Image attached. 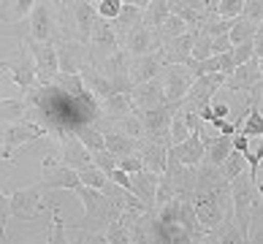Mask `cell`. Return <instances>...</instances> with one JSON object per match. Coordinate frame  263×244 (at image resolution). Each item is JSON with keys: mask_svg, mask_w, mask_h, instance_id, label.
I'll use <instances>...</instances> for the list:
<instances>
[{"mask_svg": "<svg viewBox=\"0 0 263 244\" xmlns=\"http://www.w3.org/2000/svg\"><path fill=\"white\" fill-rule=\"evenodd\" d=\"M63 165L71 168V171H76V174L90 168V165H95L92 158H90V152L84 149L76 136H63Z\"/></svg>", "mask_w": 263, "mask_h": 244, "instance_id": "19", "label": "cell"}, {"mask_svg": "<svg viewBox=\"0 0 263 244\" xmlns=\"http://www.w3.org/2000/svg\"><path fill=\"white\" fill-rule=\"evenodd\" d=\"M103 146L106 152L111 155V158H128V155H136V146H139V141H133L130 136H125L120 130H111V133H103Z\"/></svg>", "mask_w": 263, "mask_h": 244, "instance_id": "25", "label": "cell"}, {"mask_svg": "<svg viewBox=\"0 0 263 244\" xmlns=\"http://www.w3.org/2000/svg\"><path fill=\"white\" fill-rule=\"evenodd\" d=\"M155 190H158V174L139 171V174H133V177H130V193H133L149 212H152V207H155Z\"/></svg>", "mask_w": 263, "mask_h": 244, "instance_id": "22", "label": "cell"}, {"mask_svg": "<svg viewBox=\"0 0 263 244\" xmlns=\"http://www.w3.org/2000/svg\"><path fill=\"white\" fill-rule=\"evenodd\" d=\"M76 139L82 141V146H84V149L90 152V155H92V152H103V149H106V146H103V133H98L95 128H82Z\"/></svg>", "mask_w": 263, "mask_h": 244, "instance_id": "39", "label": "cell"}, {"mask_svg": "<svg viewBox=\"0 0 263 244\" xmlns=\"http://www.w3.org/2000/svg\"><path fill=\"white\" fill-rule=\"evenodd\" d=\"M165 155H168L171 160H177L179 165H187V168H198V165L203 163V144L196 133H190L184 141L179 144H171L168 149H165Z\"/></svg>", "mask_w": 263, "mask_h": 244, "instance_id": "15", "label": "cell"}, {"mask_svg": "<svg viewBox=\"0 0 263 244\" xmlns=\"http://www.w3.org/2000/svg\"><path fill=\"white\" fill-rule=\"evenodd\" d=\"M0 71H11V79L22 92H30L38 84V73H35V63L30 54H16L14 60H3L0 63Z\"/></svg>", "mask_w": 263, "mask_h": 244, "instance_id": "13", "label": "cell"}, {"mask_svg": "<svg viewBox=\"0 0 263 244\" xmlns=\"http://www.w3.org/2000/svg\"><path fill=\"white\" fill-rule=\"evenodd\" d=\"M187 136H190V128H187V122H184L182 111H177L171 125H168V139H171V144H179V141L187 139Z\"/></svg>", "mask_w": 263, "mask_h": 244, "instance_id": "41", "label": "cell"}, {"mask_svg": "<svg viewBox=\"0 0 263 244\" xmlns=\"http://www.w3.org/2000/svg\"><path fill=\"white\" fill-rule=\"evenodd\" d=\"M117 168L125 171L128 177H133V174L144 171V165H141V158H139V155H128V158H120V160H117Z\"/></svg>", "mask_w": 263, "mask_h": 244, "instance_id": "46", "label": "cell"}, {"mask_svg": "<svg viewBox=\"0 0 263 244\" xmlns=\"http://www.w3.org/2000/svg\"><path fill=\"white\" fill-rule=\"evenodd\" d=\"M196 244H203V241H201V239H198V241H196Z\"/></svg>", "mask_w": 263, "mask_h": 244, "instance_id": "51", "label": "cell"}, {"mask_svg": "<svg viewBox=\"0 0 263 244\" xmlns=\"http://www.w3.org/2000/svg\"><path fill=\"white\" fill-rule=\"evenodd\" d=\"M8 209H11V217L16 220H35L44 209L41 201V187L33 184V187H22L8 195Z\"/></svg>", "mask_w": 263, "mask_h": 244, "instance_id": "10", "label": "cell"}, {"mask_svg": "<svg viewBox=\"0 0 263 244\" xmlns=\"http://www.w3.org/2000/svg\"><path fill=\"white\" fill-rule=\"evenodd\" d=\"M106 179H109L111 184H117V187H125V190H130V177H128L125 171H120V168L109 171V174H106Z\"/></svg>", "mask_w": 263, "mask_h": 244, "instance_id": "48", "label": "cell"}, {"mask_svg": "<svg viewBox=\"0 0 263 244\" xmlns=\"http://www.w3.org/2000/svg\"><path fill=\"white\" fill-rule=\"evenodd\" d=\"M163 84V95L165 103H182V98L187 95L190 84H193V73L184 65H165L163 76H158Z\"/></svg>", "mask_w": 263, "mask_h": 244, "instance_id": "9", "label": "cell"}, {"mask_svg": "<svg viewBox=\"0 0 263 244\" xmlns=\"http://www.w3.org/2000/svg\"><path fill=\"white\" fill-rule=\"evenodd\" d=\"M87 49H90V65H101L106 57H111L120 49V38H117L111 22H106V19L95 22L90 38H87Z\"/></svg>", "mask_w": 263, "mask_h": 244, "instance_id": "6", "label": "cell"}, {"mask_svg": "<svg viewBox=\"0 0 263 244\" xmlns=\"http://www.w3.org/2000/svg\"><path fill=\"white\" fill-rule=\"evenodd\" d=\"M73 193H76V198L84 203V212H87V214H84L82 220L65 222V228H73V231H90V233H103V231L109 228L111 222L122 214V212L117 209L101 190H95V187L79 184V187H76Z\"/></svg>", "mask_w": 263, "mask_h": 244, "instance_id": "2", "label": "cell"}, {"mask_svg": "<svg viewBox=\"0 0 263 244\" xmlns=\"http://www.w3.org/2000/svg\"><path fill=\"white\" fill-rule=\"evenodd\" d=\"M71 244H109V241H106L103 233H87L84 239H79V241H71Z\"/></svg>", "mask_w": 263, "mask_h": 244, "instance_id": "50", "label": "cell"}, {"mask_svg": "<svg viewBox=\"0 0 263 244\" xmlns=\"http://www.w3.org/2000/svg\"><path fill=\"white\" fill-rule=\"evenodd\" d=\"M241 6H245V0H217V3H212V11L217 19H239Z\"/></svg>", "mask_w": 263, "mask_h": 244, "instance_id": "38", "label": "cell"}, {"mask_svg": "<svg viewBox=\"0 0 263 244\" xmlns=\"http://www.w3.org/2000/svg\"><path fill=\"white\" fill-rule=\"evenodd\" d=\"M241 19H247V22L260 27V19H263V3L260 0H245V6H241Z\"/></svg>", "mask_w": 263, "mask_h": 244, "instance_id": "43", "label": "cell"}, {"mask_svg": "<svg viewBox=\"0 0 263 244\" xmlns=\"http://www.w3.org/2000/svg\"><path fill=\"white\" fill-rule=\"evenodd\" d=\"M136 155L141 158L144 171H152V174H158V177L165 171V146L152 144V141H147V139H141L139 146H136Z\"/></svg>", "mask_w": 263, "mask_h": 244, "instance_id": "23", "label": "cell"}, {"mask_svg": "<svg viewBox=\"0 0 263 244\" xmlns=\"http://www.w3.org/2000/svg\"><path fill=\"white\" fill-rule=\"evenodd\" d=\"M103 111L111 117V120H125V117H130L136 109H133V103H130V95H120V92H114L109 98H103Z\"/></svg>", "mask_w": 263, "mask_h": 244, "instance_id": "31", "label": "cell"}, {"mask_svg": "<svg viewBox=\"0 0 263 244\" xmlns=\"http://www.w3.org/2000/svg\"><path fill=\"white\" fill-rule=\"evenodd\" d=\"M27 38H33L38 44H52V38L57 33L54 27V14H52V3H35L30 16H27Z\"/></svg>", "mask_w": 263, "mask_h": 244, "instance_id": "12", "label": "cell"}, {"mask_svg": "<svg viewBox=\"0 0 263 244\" xmlns=\"http://www.w3.org/2000/svg\"><path fill=\"white\" fill-rule=\"evenodd\" d=\"M27 52H30L33 63H35V73H38V84L41 87H52L54 76L60 73L57 71V54H54V44H38L33 38L25 35Z\"/></svg>", "mask_w": 263, "mask_h": 244, "instance_id": "7", "label": "cell"}, {"mask_svg": "<svg viewBox=\"0 0 263 244\" xmlns=\"http://www.w3.org/2000/svg\"><path fill=\"white\" fill-rule=\"evenodd\" d=\"M222 87H228L233 92H247L250 98L258 95L260 92V57H252L245 65H236V71L228 76Z\"/></svg>", "mask_w": 263, "mask_h": 244, "instance_id": "11", "label": "cell"}, {"mask_svg": "<svg viewBox=\"0 0 263 244\" xmlns=\"http://www.w3.org/2000/svg\"><path fill=\"white\" fill-rule=\"evenodd\" d=\"M168 8L193 33H198L203 27V22H206L209 16H214L212 3H206V0H168Z\"/></svg>", "mask_w": 263, "mask_h": 244, "instance_id": "8", "label": "cell"}, {"mask_svg": "<svg viewBox=\"0 0 263 244\" xmlns=\"http://www.w3.org/2000/svg\"><path fill=\"white\" fill-rule=\"evenodd\" d=\"M120 8H122V0H101V3H95V14H98V19L114 22Z\"/></svg>", "mask_w": 263, "mask_h": 244, "instance_id": "42", "label": "cell"}, {"mask_svg": "<svg viewBox=\"0 0 263 244\" xmlns=\"http://www.w3.org/2000/svg\"><path fill=\"white\" fill-rule=\"evenodd\" d=\"M231 149L239 152V155H245V152L250 149V139H247V136H241V133H236V136L231 139Z\"/></svg>", "mask_w": 263, "mask_h": 244, "instance_id": "49", "label": "cell"}, {"mask_svg": "<svg viewBox=\"0 0 263 244\" xmlns=\"http://www.w3.org/2000/svg\"><path fill=\"white\" fill-rule=\"evenodd\" d=\"M79 174L76 171H71V168H65V165L60 163V165H54V168H49L44 174V179L38 182V187H41V193L44 190H76L79 187Z\"/></svg>", "mask_w": 263, "mask_h": 244, "instance_id": "20", "label": "cell"}, {"mask_svg": "<svg viewBox=\"0 0 263 244\" xmlns=\"http://www.w3.org/2000/svg\"><path fill=\"white\" fill-rule=\"evenodd\" d=\"M231 57H233V65H245L247 60H252V57H260V38H255V41H250V44L233 46Z\"/></svg>", "mask_w": 263, "mask_h": 244, "instance_id": "37", "label": "cell"}, {"mask_svg": "<svg viewBox=\"0 0 263 244\" xmlns=\"http://www.w3.org/2000/svg\"><path fill=\"white\" fill-rule=\"evenodd\" d=\"M90 158H92L95 168H98V171L103 174V177H106L109 171H114V168H117V158H111V155L106 152V149H103V152H92Z\"/></svg>", "mask_w": 263, "mask_h": 244, "instance_id": "45", "label": "cell"}, {"mask_svg": "<svg viewBox=\"0 0 263 244\" xmlns=\"http://www.w3.org/2000/svg\"><path fill=\"white\" fill-rule=\"evenodd\" d=\"M46 244H71V241H68L65 220L60 217V209H57V203H52V228H49V239H46Z\"/></svg>", "mask_w": 263, "mask_h": 244, "instance_id": "36", "label": "cell"}, {"mask_svg": "<svg viewBox=\"0 0 263 244\" xmlns=\"http://www.w3.org/2000/svg\"><path fill=\"white\" fill-rule=\"evenodd\" d=\"M245 168H247L245 158H241L239 152L231 149V155H228V158L222 160V165H220V174H222V179H226V182H233L236 177H241V174H245Z\"/></svg>", "mask_w": 263, "mask_h": 244, "instance_id": "35", "label": "cell"}, {"mask_svg": "<svg viewBox=\"0 0 263 244\" xmlns=\"http://www.w3.org/2000/svg\"><path fill=\"white\" fill-rule=\"evenodd\" d=\"M130 103H133L136 111H147V109H158V106H163L165 103V95H163L160 79L136 84L133 90H130Z\"/></svg>", "mask_w": 263, "mask_h": 244, "instance_id": "16", "label": "cell"}, {"mask_svg": "<svg viewBox=\"0 0 263 244\" xmlns=\"http://www.w3.org/2000/svg\"><path fill=\"white\" fill-rule=\"evenodd\" d=\"M168 16H171L168 0H152V3H144L141 8V25L149 27V30H158Z\"/></svg>", "mask_w": 263, "mask_h": 244, "instance_id": "28", "label": "cell"}, {"mask_svg": "<svg viewBox=\"0 0 263 244\" xmlns=\"http://www.w3.org/2000/svg\"><path fill=\"white\" fill-rule=\"evenodd\" d=\"M46 136V128L44 125H38L35 120H19V122H11V125H6L3 130H0V144H3V158L6 160H11V155L16 146H22V144H30V141H38V139H44Z\"/></svg>", "mask_w": 263, "mask_h": 244, "instance_id": "4", "label": "cell"}, {"mask_svg": "<svg viewBox=\"0 0 263 244\" xmlns=\"http://www.w3.org/2000/svg\"><path fill=\"white\" fill-rule=\"evenodd\" d=\"M79 182L82 184H87V187H95V190H101L103 184H106V177L95 168V165H90V168H84V171H79Z\"/></svg>", "mask_w": 263, "mask_h": 244, "instance_id": "44", "label": "cell"}, {"mask_svg": "<svg viewBox=\"0 0 263 244\" xmlns=\"http://www.w3.org/2000/svg\"><path fill=\"white\" fill-rule=\"evenodd\" d=\"M54 54H57V71L68 73V76L82 73L90 65V49H87V44L73 41V38H60L54 46Z\"/></svg>", "mask_w": 263, "mask_h": 244, "instance_id": "5", "label": "cell"}, {"mask_svg": "<svg viewBox=\"0 0 263 244\" xmlns=\"http://www.w3.org/2000/svg\"><path fill=\"white\" fill-rule=\"evenodd\" d=\"M71 6V14L76 19V33H79V38L76 41L87 44V38H90L95 22H98V14H95V3L92 0H76V3H68Z\"/></svg>", "mask_w": 263, "mask_h": 244, "instance_id": "21", "label": "cell"}, {"mask_svg": "<svg viewBox=\"0 0 263 244\" xmlns=\"http://www.w3.org/2000/svg\"><path fill=\"white\" fill-rule=\"evenodd\" d=\"M206 57H212V38L203 35L201 30L196 33V38H193V52H190V60H206Z\"/></svg>", "mask_w": 263, "mask_h": 244, "instance_id": "40", "label": "cell"}, {"mask_svg": "<svg viewBox=\"0 0 263 244\" xmlns=\"http://www.w3.org/2000/svg\"><path fill=\"white\" fill-rule=\"evenodd\" d=\"M35 0H8L0 3V22H22L25 16H30Z\"/></svg>", "mask_w": 263, "mask_h": 244, "instance_id": "32", "label": "cell"}, {"mask_svg": "<svg viewBox=\"0 0 263 244\" xmlns=\"http://www.w3.org/2000/svg\"><path fill=\"white\" fill-rule=\"evenodd\" d=\"M193 38H196V33H182L177 35L174 41H168L163 49H158L160 57H163V65H184L190 60V52H193Z\"/></svg>", "mask_w": 263, "mask_h": 244, "instance_id": "18", "label": "cell"}, {"mask_svg": "<svg viewBox=\"0 0 263 244\" xmlns=\"http://www.w3.org/2000/svg\"><path fill=\"white\" fill-rule=\"evenodd\" d=\"M190 203H193V212H196L203 233H209L231 214V190L228 187L193 190L190 193Z\"/></svg>", "mask_w": 263, "mask_h": 244, "instance_id": "3", "label": "cell"}, {"mask_svg": "<svg viewBox=\"0 0 263 244\" xmlns=\"http://www.w3.org/2000/svg\"><path fill=\"white\" fill-rule=\"evenodd\" d=\"M163 68H165V65H163L160 52H152V54H144V57H136V60H130V82H133V87L158 79V76L163 73Z\"/></svg>", "mask_w": 263, "mask_h": 244, "instance_id": "17", "label": "cell"}, {"mask_svg": "<svg viewBox=\"0 0 263 244\" xmlns=\"http://www.w3.org/2000/svg\"><path fill=\"white\" fill-rule=\"evenodd\" d=\"M27 117V103L22 98H6V101H0V122H19Z\"/></svg>", "mask_w": 263, "mask_h": 244, "instance_id": "33", "label": "cell"}, {"mask_svg": "<svg viewBox=\"0 0 263 244\" xmlns=\"http://www.w3.org/2000/svg\"><path fill=\"white\" fill-rule=\"evenodd\" d=\"M122 41H125V52L130 54V60L144 57V54H152V52L160 49L158 38H155V30H149V27H144V25L130 27V30L122 35Z\"/></svg>", "mask_w": 263, "mask_h": 244, "instance_id": "14", "label": "cell"}, {"mask_svg": "<svg viewBox=\"0 0 263 244\" xmlns=\"http://www.w3.org/2000/svg\"><path fill=\"white\" fill-rule=\"evenodd\" d=\"M255 38H260V27L258 25H252L247 22V19H233V25H231V30H228V41L231 46H239V44H250V41H255Z\"/></svg>", "mask_w": 263, "mask_h": 244, "instance_id": "30", "label": "cell"}, {"mask_svg": "<svg viewBox=\"0 0 263 244\" xmlns=\"http://www.w3.org/2000/svg\"><path fill=\"white\" fill-rule=\"evenodd\" d=\"M141 8H144V3H125V0H122L120 14H117V19L111 22V27H114V33H117L120 41H122V35L128 33L130 27L141 25Z\"/></svg>", "mask_w": 263, "mask_h": 244, "instance_id": "24", "label": "cell"}, {"mask_svg": "<svg viewBox=\"0 0 263 244\" xmlns=\"http://www.w3.org/2000/svg\"><path fill=\"white\" fill-rule=\"evenodd\" d=\"M136 214L133 212H122L109 228L103 231V236L109 244H130V222H133Z\"/></svg>", "mask_w": 263, "mask_h": 244, "instance_id": "29", "label": "cell"}, {"mask_svg": "<svg viewBox=\"0 0 263 244\" xmlns=\"http://www.w3.org/2000/svg\"><path fill=\"white\" fill-rule=\"evenodd\" d=\"M52 87H60L63 92H68L73 98V101H84V95H87V90H84V84H82V76L76 73V76H68V73H57L54 76V82H52Z\"/></svg>", "mask_w": 263, "mask_h": 244, "instance_id": "34", "label": "cell"}, {"mask_svg": "<svg viewBox=\"0 0 263 244\" xmlns=\"http://www.w3.org/2000/svg\"><path fill=\"white\" fill-rule=\"evenodd\" d=\"M8 217H11V209H8V195L0 190V244H6V226Z\"/></svg>", "mask_w": 263, "mask_h": 244, "instance_id": "47", "label": "cell"}, {"mask_svg": "<svg viewBox=\"0 0 263 244\" xmlns=\"http://www.w3.org/2000/svg\"><path fill=\"white\" fill-rule=\"evenodd\" d=\"M228 190H231V220L241 236L252 244V226L260 217V190L245 174L228 182Z\"/></svg>", "mask_w": 263, "mask_h": 244, "instance_id": "1", "label": "cell"}, {"mask_svg": "<svg viewBox=\"0 0 263 244\" xmlns=\"http://www.w3.org/2000/svg\"><path fill=\"white\" fill-rule=\"evenodd\" d=\"M79 76H82V84H84L87 92H92V95H98V98H109V95H111V82L103 76L101 68L87 65Z\"/></svg>", "mask_w": 263, "mask_h": 244, "instance_id": "27", "label": "cell"}, {"mask_svg": "<svg viewBox=\"0 0 263 244\" xmlns=\"http://www.w3.org/2000/svg\"><path fill=\"white\" fill-rule=\"evenodd\" d=\"M95 68H101L106 79H122V76H130V54L120 46L111 57H106V60L101 65H95Z\"/></svg>", "mask_w": 263, "mask_h": 244, "instance_id": "26", "label": "cell"}]
</instances>
